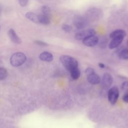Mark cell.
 Returning <instances> with one entry per match:
<instances>
[{"label": "cell", "instance_id": "obj_11", "mask_svg": "<svg viewBox=\"0 0 128 128\" xmlns=\"http://www.w3.org/2000/svg\"><path fill=\"white\" fill-rule=\"evenodd\" d=\"M39 58L42 61L50 62L53 60V56L50 52H44L40 54Z\"/></svg>", "mask_w": 128, "mask_h": 128}, {"label": "cell", "instance_id": "obj_4", "mask_svg": "<svg viewBox=\"0 0 128 128\" xmlns=\"http://www.w3.org/2000/svg\"><path fill=\"white\" fill-rule=\"evenodd\" d=\"M96 31L93 29H86L78 32L75 34V38L78 40H83L85 38L92 35H95Z\"/></svg>", "mask_w": 128, "mask_h": 128}, {"label": "cell", "instance_id": "obj_18", "mask_svg": "<svg viewBox=\"0 0 128 128\" xmlns=\"http://www.w3.org/2000/svg\"><path fill=\"white\" fill-rule=\"evenodd\" d=\"M41 10H42V14L48 16V15L50 13V8L48 6H42Z\"/></svg>", "mask_w": 128, "mask_h": 128}, {"label": "cell", "instance_id": "obj_13", "mask_svg": "<svg viewBox=\"0 0 128 128\" xmlns=\"http://www.w3.org/2000/svg\"><path fill=\"white\" fill-rule=\"evenodd\" d=\"M38 24L44 25H47L50 23V20L48 16L44 14H42L38 15Z\"/></svg>", "mask_w": 128, "mask_h": 128}, {"label": "cell", "instance_id": "obj_10", "mask_svg": "<svg viewBox=\"0 0 128 128\" xmlns=\"http://www.w3.org/2000/svg\"><path fill=\"white\" fill-rule=\"evenodd\" d=\"M124 38V37L120 36V37H116V38H112V40H111V42H110L108 45L109 48L114 49L118 47L122 42Z\"/></svg>", "mask_w": 128, "mask_h": 128}, {"label": "cell", "instance_id": "obj_7", "mask_svg": "<svg viewBox=\"0 0 128 128\" xmlns=\"http://www.w3.org/2000/svg\"><path fill=\"white\" fill-rule=\"evenodd\" d=\"M74 24L78 29H82L84 28L86 26L87 21L82 16H76L74 18Z\"/></svg>", "mask_w": 128, "mask_h": 128}, {"label": "cell", "instance_id": "obj_25", "mask_svg": "<svg viewBox=\"0 0 128 128\" xmlns=\"http://www.w3.org/2000/svg\"><path fill=\"white\" fill-rule=\"evenodd\" d=\"M98 66H99L100 68H105V65H104V64L102 63V62H100V63L98 64Z\"/></svg>", "mask_w": 128, "mask_h": 128}, {"label": "cell", "instance_id": "obj_20", "mask_svg": "<svg viewBox=\"0 0 128 128\" xmlns=\"http://www.w3.org/2000/svg\"><path fill=\"white\" fill-rule=\"evenodd\" d=\"M62 28L64 31L65 32H70L72 30V26H70L68 24H63L62 26Z\"/></svg>", "mask_w": 128, "mask_h": 128}, {"label": "cell", "instance_id": "obj_5", "mask_svg": "<svg viewBox=\"0 0 128 128\" xmlns=\"http://www.w3.org/2000/svg\"><path fill=\"white\" fill-rule=\"evenodd\" d=\"M113 82V78L112 75L108 73H104L102 76V86L103 88L108 89L112 86Z\"/></svg>", "mask_w": 128, "mask_h": 128}, {"label": "cell", "instance_id": "obj_3", "mask_svg": "<svg viewBox=\"0 0 128 128\" xmlns=\"http://www.w3.org/2000/svg\"><path fill=\"white\" fill-rule=\"evenodd\" d=\"M119 96V90L117 86H114L111 88L108 91V97L109 102L112 104H114L118 100Z\"/></svg>", "mask_w": 128, "mask_h": 128}, {"label": "cell", "instance_id": "obj_27", "mask_svg": "<svg viewBox=\"0 0 128 128\" xmlns=\"http://www.w3.org/2000/svg\"></svg>", "mask_w": 128, "mask_h": 128}, {"label": "cell", "instance_id": "obj_8", "mask_svg": "<svg viewBox=\"0 0 128 128\" xmlns=\"http://www.w3.org/2000/svg\"><path fill=\"white\" fill-rule=\"evenodd\" d=\"M8 37L12 42L16 44H20L22 43V40L18 36L14 30L12 28H10L8 30Z\"/></svg>", "mask_w": 128, "mask_h": 128}, {"label": "cell", "instance_id": "obj_26", "mask_svg": "<svg viewBox=\"0 0 128 128\" xmlns=\"http://www.w3.org/2000/svg\"><path fill=\"white\" fill-rule=\"evenodd\" d=\"M2 6L0 4V14L2 12Z\"/></svg>", "mask_w": 128, "mask_h": 128}, {"label": "cell", "instance_id": "obj_6", "mask_svg": "<svg viewBox=\"0 0 128 128\" xmlns=\"http://www.w3.org/2000/svg\"><path fill=\"white\" fill-rule=\"evenodd\" d=\"M98 38L95 35L89 36L82 40V42L84 44L88 47H93L96 46L98 44Z\"/></svg>", "mask_w": 128, "mask_h": 128}, {"label": "cell", "instance_id": "obj_23", "mask_svg": "<svg viewBox=\"0 0 128 128\" xmlns=\"http://www.w3.org/2000/svg\"><path fill=\"white\" fill-rule=\"evenodd\" d=\"M34 43L36 44H38V46H48V45L46 42H42V41H41V40H35Z\"/></svg>", "mask_w": 128, "mask_h": 128}, {"label": "cell", "instance_id": "obj_1", "mask_svg": "<svg viewBox=\"0 0 128 128\" xmlns=\"http://www.w3.org/2000/svg\"><path fill=\"white\" fill-rule=\"evenodd\" d=\"M60 60L63 66L69 72L78 67L77 60L70 56L62 55L60 58Z\"/></svg>", "mask_w": 128, "mask_h": 128}, {"label": "cell", "instance_id": "obj_12", "mask_svg": "<svg viewBox=\"0 0 128 128\" xmlns=\"http://www.w3.org/2000/svg\"><path fill=\"white\" fill-rule=\"evenodd\" d=\"M126 35V32L123 30H116L112 32L110 34V38H114L116 37L122 36L124 37Z\"/></svg>", "mask_w": 128, "mask_h": 128}, {"label": "cell", "instance_id": "obj_19", "mask_svg": "<svg viewBox=\"0 0 128 128\" xmlns=\"http://www.w3.org/2000/svg\"><path fill=\"white\" fill-rule=\"evenodd\" d=\"M121 88L124 92H128V81H125L122 84Z\"/></svg>", "mask_w": 128, "mask_h": 128}, {"label": "cell", "instance_id": "obj_24", "mask_svg": "<svg viewBox=\"0 0 128 128\" xmlns=\"http://www.w3.org/2000/svg\"><path fill=\"white\" fill-rule=\"evenodd\" d=\"M122 100H123L126 102L128 103V92L125 94L123 96H122Z\"/></svg>", "mask_w": 128, "mask_h": 128}, {"label": "cell", "instance_id": "obj_16", "mask_svg": "<svg viewBox=\"0 0 128 128\" xmlns=\"http://www.w3.org/2000/svg\"><path fill=\"white\" fill-rule=\"evenodd\" d=\"M120 58L122 60H128V49L124 48L118 54Z\"/></svg>", "mask_w": 128, "mask_h": 128}, {"label": "cell", "instance_id": "obj_15", "mask_svg": "<svg viewBox=\"0 0 128 128\" xmlns=\"http://www.w3.org/2000/svg\"><path fill=\"white\" fill-rule=\"evenodd\" d=\"M72 78L74 80H78L80 75V72L78 68H74L70 72Z\"/></svg>", "mask_w": 128, "mask_h": 128}, {"label": "cell", "instance_id": "obj_22", "mask_svg": "<svg viewBox=\"0 0 128 128\" xmlns=\"http://www.w3.org/2000/svg\"><path fill=\"white\" fill-rule=\"evenodd\" d=\"M28 0H18L19 4L22 7L26 6L28 4Z\"/></svg>", "mask_w": 128, "mask_h": 128}, {"label": "cell", "instance_id": "obj_17", "mask_svg": "<svg viewBox=\"0 0 128 128\" xmlns=\"http://www.w3.org/2000/svg\"><path fill=\"white\" fill-rule=\"evenodd\" d=\"M8 72L6 69L0 67V80H4L8 76Z\"/></svg>", "mask_w": 128, "mask_h": 128}, {"label": "cell", "instance_id": "obj_14", "mask_svg": "<svg viewBox=\"0 0 128 128\" xmlns=\"http://www.w3.org/2000/svg\"><path fill=\"white\" fill-rule=\"evenodd\" d=\"M25 16L26 18L29 20H30L38 24V15H36V14L32 12H28L25 14Z\"/></svg>", "mask_w": 128, "mask_h": 128}, {"label": "cell", "instance_id": "obj_2", "mask_svg": "<svg viewBox=\"0 0 128 128\" xmlns=\"http://www.w3.org/2000/svg\"><path fill=\"white\" fill-rule=\"evenodd\" d=\"M26 60V56L22 52L13 54L10 58V63L14 66H19L23 64Z\"/></svg>", "mask_w": 128, "mask_h": 128}, {"label": "cell", "instance_id": "obj_9", "mask_svg": "<svg viewBox=\"0 0 128 128\" xmlns=\"http://www.w3.org/2000/svg\"><path fill=\"white\" fill-rule=\"evenodd\" d=\"M88 82L92 84H97L100 82V76L95 72L87 76Z\"/></svg>", "mask_w": 128, "mask_h": 128}, {"label": "cell", "instance_id": "obj_21", "mask_svg": "<svg viewBox=\"0 0 128 128\" xmlns=\"http://www.w3.org/2000/svg\"><path fill=\"white\" fill-rule=\"evenodd\" d=\"M84 72H85V74H86V76H87L89 74H90L94 72V70L92 68L88 67V68L86 69Z\"/></svg>", "mask_w": 128, "mask_h": 128}]
</instances>
